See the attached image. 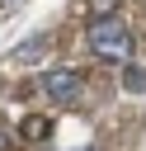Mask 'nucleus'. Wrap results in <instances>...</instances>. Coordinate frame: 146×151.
Wrapping results in <instances>:
<instances>
[{"label":"nucleus","instance_id":"1","mask_svg":"<svg viewBox=\"0 0 146 151\" xmlns=\"http://www.w3.org/2000/svg\"><path fill=\"white\" fill-rule=\"evenodd\" d=\"M85 42H89V52H94L99 61H127V57H132V47H137L132 28H127L122 19H113V14H99V19H89V28H85Z\"/></svg>","mask_w":146,"mask_h":151},{"label":"nucleus","instance_id":"2","mask_svg":"<svg viewBox=\"0 0 146 151\" xmlns=\"http://www.w3.org/2000/svg\"><path fill=\"white\" fill-rule=\"evenodd\" d=\"M80 90H85V76H80L75 66H52V71L42 76V94H47L52 104H61V109H71V104L80 99Z\"/></svg>","mask_w":146,"mask_h":151},{"label":"nucleus","instance_id":"3","mask_svg":"<svg viewBox=\"0 0 146 151\" xmlns=\"http://www.w3.org/2000/svg\"><path fill=\"white\" fill-rule=\"evenodd\" d=\"M122 90H127V94H146V66L122 61Z\"/></svg>","mask_w":146,"mask_h":151},{"label":"nucleus","instance_id":"4","mask_svg":"<svg viewBox=\"0 0 146 151\" xmlns=\"http://www.w3.org/2000/svg\"><path fill=\"white\" fill-rule=\"evenodd\" d=\"M47 137H52V123L47 118H38V113L24 118V142H47Z\"/></svg>","mask_w":146,"mask_h":151},{"label":"nucleus","instance_id":"5","mask_svg":"<svg viewBox=\"0 0 146 151\" xmlns=\"http://www.w3.org/2000/svg\"><path fill=\"white\" fill-rule=\"evenodd\" d=\"M42 47H47V38H28V42H24V47H19V52H14L9 61H14V66H24V61H33V57H42Z\"/></svg>","mask_w":146,"mask_h":151},{"label":"nucleus","instance_id":"6","mask_svg":"<svg viewBox=\"0 0 146 151\" xmlns=\"http://www.w3.org/2000/svg\"><path fill=\"white\" fill-rule=\"evenodd\" d=\"M9 142H14V137H9V127L0 123V151H9Z\"/></svg>","mask_w":146,"mask_h":151},{"label":"nucleus","instance_id":"7","mask_svg":"<svg viewBox=\"0 0 146 151\" xmlns=\"http://www.w3.org/2000/svg\"><path fill=\"white\" fill-rule=\"evenodd\" d=\"M9 5H14V0H0V9H9Z\"/></svg>","mask_w":146,"mask_h":151},{"label":"nucleus","instance_id":"8","mask_svg":"<svg viewBox=\"0 0 146 151\" xmlns=\"http://www.w3.org/2000/svg\"><path fill=\"white\" fill-rule=\"evenodd\" d=\"M80 151H89V146H80Z\"/></svg>","mask_w":146,"mask_h":151}]
</instances>
